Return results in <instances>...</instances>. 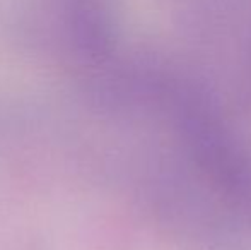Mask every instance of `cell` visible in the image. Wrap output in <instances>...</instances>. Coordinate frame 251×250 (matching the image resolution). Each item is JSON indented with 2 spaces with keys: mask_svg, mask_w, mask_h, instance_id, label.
<instances>
[{
  "mask_svg": "<svg viewBox=\"0 0 251 250\" xmlns=\"http://www.w3.org/2000/svg\"><path fill=\"white\" fill-rule=\"evenodd\" d=\"M186 154L221 200L251 221V154L201 87L168 81L159 87Z\"/></svg>",
  "mask_w": 251,
  "mask_h": 250,
  "instance_id": "cell-1",
  "label": "cell"
}]
</instances>
